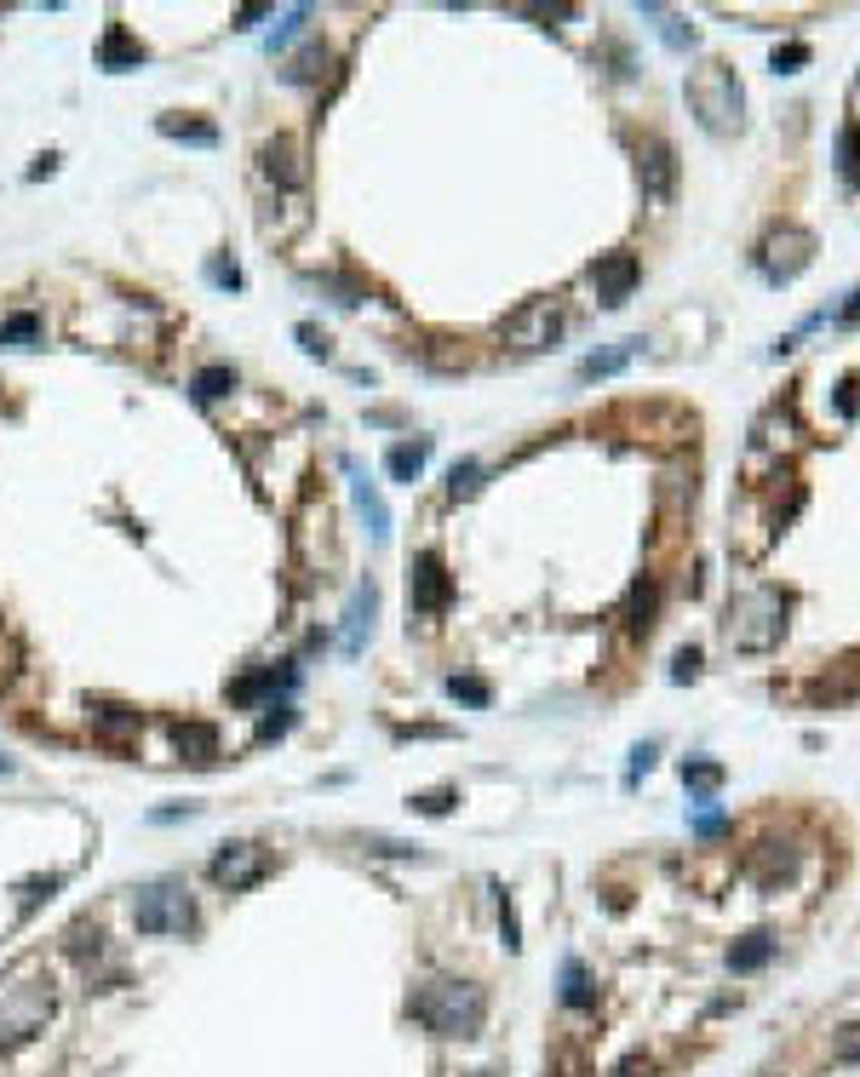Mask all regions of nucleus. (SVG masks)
Listing matches in <instances>:
<instances>
[{
    "label": "nucleus",
    "instance_id": "nucleus-1",
    "mask_svg": "<svg viewBox=\"0 0 860 1077\" xmlns=\"http://www.w3.org/2000/svg\"><path fill=\"white\" fill-rule=\"evenodd\" d=\"M408 1009H413L419 1026L436 1031V1038H476L488 1021V998H483V986H471V980H425L413 991Z\"/></svg>",
    "mask_w": 860,
    "mask_h": 1077
},
{
    "label": "nucleus",
    "instance_id": "nucleus-2",
    "mask_svg": "<svg viewBox=\"0 0 860 1077\" xmlns=\"http://www.w3.org/2000/svg\"><path fill=\"white\" fill-rule=\"evenodd\" d=\"M723 637L734 654H769V648H780V637H786V597L774 585H757V591L734 597Z\"/></svg>",
    "mask_w": 860,
    "mask_h": 1077
},
{
    "label": "nucleus",
    "instance_id": "nucleus-3",
    "mask_svg": "<svg viewBox=\"0 0 860 1077\" xmlns=\"http://www.w3.org/2000/svg\"><path fill=\"white\" fill-rule=\"evenodd\" d=\"M689 110L699 115V127L706 132H734L740 115H746V92H740V80L729 64H706L694 80H689Z\"/></svg>",
    "mask_w": 860,
    "mask_h": 1077
},
{
    "label": "nucleus",
    "instance_id": "nucleus-4",
    "mask_svg": "<svg viewBox=\"0 0 860 1077\" xmlns=\"http://www.w3.org/2000/svg\"><path fill=\"white\" fill-rule=\"evenodd\" d=\"M132 923H138V934H190V928H195L190 888H184V883H172V877L150 883V888H138V900H132Z\"/></svg>",
    "mask_w": 860,
    "mask_h": 1077
},
{
    "label": "nucleus",
    "instance_id": "nucleus-5",
    "mask_svg": "<svg viewBox=\"0 0 860 1077\" xmlns=\"http://www.w3.org/2000/svg\"><path fill=\"white\" fill-rule=\"evenodd\" d=\"M52 1021V986H29V980H12L0 991V1049H17L29 1043L35 1031Z\"/></svg>",
    "mask_w": 860,
    "mask_h": 1077
},
{
    "label": "nucleus",
    "instance_id": "nucleus-6",
    "mask_svg": "<svg viewBox=\"0 0 860 1077\" xmlns=\"http://www.w3.org/2000/svg\"><path fill=\"white\" fill-rule=\"evenodd\" d=\"M809 258H814V235L797 230V223H780V230L763 235V247H757V264H763V275L774 287H786V281L804 275Z\"/></svg>",
    "mask_w": 860,
    "mask_h": 1077
},
{
    "label": "nucleus",
    "instance_id": "nucleus-7",
    "mask_svg": "<svg viewBox=\"0 0 860 1077\" xmlns=\"http://www.w3.org/2000/svg\"><path fill=\"white\" fill-rule=\"evenodd\" d=\"M207 871H213V883H218V888L242 894V888H253V883L270 871V855H265L258 843H224V848L213 855V866H207Z\"/></svg>",
    "mask_w": 860,
    "mask_h": 1077
},
{
    "label": "nucleus",
    "instance_id": "nucleus-8",
    "mask_svg": "<svg viewBox=\"0 0 860 1077\" xmlns=\"http://www.w3.org/2000/svg\"><path fill=\"white\" fill-rule=\"evenodd\" d=\"M448 597H453V585H448L442 556H436V551H419V556H413V574H408V602H413V614H442Z\"/></svg>",
    "mask_w": 860,
    "mask_h": 1077
},
{
    "label": "nucleus",
    "instance_id": "nucleus-9",
    "mask_svg": "<svg viewBox=\"0 0 860 1077\" xmlns=\"http://www.w3.org/2000/svg\"><path fill=\"white\" fill-rule=\"evenodd\" d=\"M556 328H563L556 310L545 298H534V304H523V310H511L499 333H505V344H516V350H545V344L556 338Z\"/></svg>",
    "mask_w": 860,
    "mask_h": 1077
},
{
    "label": "nucleus",
    "instance_id": "nucleus-10",
    "mask_svg": "<svg viewBox=\"0 0 860 1077\" xmlns=\"http://www.w3.org/2000/svg\"><path fill=\"white\" fill-rule=\"evenodd\" d=\"M637 275H643V270H637V258H631V253H608V258H596V264H591V287H596V298H603L608 310L631 298Z\"/></svg>",
    "mask_w": 860,
    "mask_h": 1077
},
{
    "label": "nucleus",
    "instance_id": "nucleus-11",
    "mask_svg": "<svg viewBox=\"0 0 860 1077\" xmlns=\"http://www.w3.org/2000/svg\"><path fill=\"white\" fill-rule=\"evenodd\" d=\"M637 172H643V195L654 201V207H666V201L677 195V155L671 144H643V161H637Z\"/></svg>",
    "mask_w": 860,
    "mask_h": 1077
},
{
    "label": "nucleus",
    "instance_id": "nucleus-12",
    "mask_svg": "<svg viewBox=\"0 0 860 1077\" xmlns=\"http://www.w3.org/2000/svg\"><path fill=\"white\" fill-rule=\"evenodd\" d=\"M373 602H378L373 585H356V597L345 607V631H338V648H345V654H362V642L373 631Z\"/></svg>",
    "mask_w": 860,
    "mask_h": 1077
},
{
    "label": "nucleus",
    "instance_id": "nucleus-13",
    "mask_svg": "<svg viewBox=\"0 0 860 1077\" xmlns=\"http://www.w3.org/2000/svg\"><path fill=\"white\" fill-rule=\"evenodd\" d=\"M345 471H350V482H356V504H362V516H368L373 544H385V539H390V511H385V499H378V487L368 482V471H362L356 459H345Z\"/></svg>",
    "mask_w": 860,
    "mask_h": 1077
},
{
    "label": "nucleus",
    "instance_id": "nucleus-14",
    "mask_svg": "<svg viewBox=\"0 0 860 1077\" xmlns=\"http://www.w3.org/2000/svg\"><path fill=\"white\" fill-rule=\"evenodd\" d=\"M87 722H92V734H104V740H127V734H138V710L132 705H121V700H92L87 705Z\"/></svg>",
    "mask_w": 860,
    "mask_h": 1077
},
{
    "label": "nucleus",
    "instance_id": "nucleus-15",
    "mask_svg": "<svg viewBox=\"0 0 860 1077\" xmlns=\"http://www.w3.org/2000/svg\"><path fill=\"white\" fill-rule=\"evenodd\" d=\"M265 172H270L282 190H298V184H305V155H298L293 138H270V144H265Z\"/></svg>",
    "mask_w": 860,
    "mask_h": 1077
},
{
    "label": "nucleus",
    "instance_id": "nucleus-16",
    "mask_svg": "<svg viewBox=\"0 0 860 1077\" xmlns=\"http://www.w3.org/2000/svg\"><path fill=\"white\" fill-rule=\"evenodd\" d=\"M792 871H797V848H786V843H763V855H752V877L763 888L786 883Z\"/></svg>",
    "mask_w": 860,
    "mask_h": 1077
},
{
    "label": "nucleus",
    "instance_id": "nucleus-17",
    "mask_svg": "<svg viewBox=\"0 0 860 1077\" xmlns=\"http://www.w3.org/2000/svg\"><path fill=\"white\" fill-rule=\"evenodd\" d=\"M162 138H178V144H195V150H213L218 144V127L213 120H190V115H162L155 120Z\"/></svg>",
    "mask_w": 860,
    "mask_h": 1077
},
{
    "label": "nucleus",
    "instance_id": "nucleus-18",
    "mask_svg": "<svg viewBox=\"0 0 860 1077\" xmlns=\"http://www.w3.org/2000/svg\"><path fill=\"white\" fill-rule=\"evenodd\" d=\"M98 64H104V69H138V64H144V47H138V40L115 24L104 35V47H98Z\"/></svg>",
    "mask_w": 860,
    "mask_h": 1077
},
{
    "label": "nucleus",
    "instance_id": "nucleus-19",
    "mask_svg": "<svg viewBox=\"0 0 860 1077\" xmlns=\"http://www.w3.org/2000/svg\"><path fill=\"white\" fill-rule=\"evenodd\" d=\"M425 459H431V441H425V436H419V441H396L390 453H385V471H390L396 482H419Z\"/></svg>",
    "mask_w": 860,
    "mask_h": 1077
},
{
    "label": "nucleus",
    "instance_id": "nucleus-20",
    "mask_svg": "<svg viewBox=\"0 0 860 1077\" xmlns=\"http://www.w3.org/2000/svg\"><path fill=\"white\" fill-rule=\"evenodd\" d=\"M0 344H7V350H29V344H41V316H35V310L0 316Z\"/></svg>",
    "mask_w": 860,
    "mask_h": 1077
},
{
    "label": "nucleus",
    "instance_id": "nucleus-21",
    "mask_svg": "<svg viewBox=\"0 0 860 1077\" xmlns=\"http://www.w3.org/2000/svg\"><path fill=\"white\" fill-rule=\"evenodd\" d=\"M637 356V338H626V344H608V350H596V356H586L579 361V379H614L626 361Z\"/></svg>",
    "mask_w": 860,
    "mask_h": 1077
},
{
    "label": "nucleus",
    "instance_id": "nucleus-22",
    "mask_svg": "<svg viewBox=\"0 0 860 1077\" xmlns=\"http://www.w3.org/2000/svg\"><path fill=\"white\" fill-rule=\"evenodd\" d=\"M172 740H178V751H184L190 762H213V751H218V734L207 722H178Z\"/></svg>",
    "mask_w": 860,
    "mask_h": 1077
},
{
    "label": "nucleus",
    "instance_id": "nucleus-23",
    "mask_svg": "<svg viewBox=\"0 0 860 1077\" xmlns=\"http://www.w3.org/2000/svg\"><path fill=\"white\" fill-rule=\"evenodd\" d=\"M287 688H293V670H258V677H247V682L230 688V700H235V705H253L258 694H287Z\"/></svg>",
    "mask_w": 860,
    "mask_h": 1077
},
{
    "label": "nucleus",
    "instance_id": "nucleus-24",
    "mask_svg": "<svg viewBox=\"0 0 860 1077\" xmlns=\"http://www.w3.org/2000/svg\"><path fill=\"white\" fill-rule=\"evenodd\" d=\"M654 607H659L654 579H637V585H631V602H626V625H631L637 637H649V625H654Z\"/></svg>",
    "mask_w": 860,
    "mask_h": 1077
},
{
    "label": "nucleus",
    "instance_id": "nucleus-25",
    "mask_svg": "<svg viewBox=\"0 0 860 1077\" xmlns=\"http://www.w3.org/2000/svg\"><path fill=\"white\" fill-rule=\"evenodd\" d=\"M774 958V934H746L734 951H729V969L734 974H752V969H763Z\"/></svg>",
    "mask_w": 860,
    "mask_h": 1077
},
{
    "label": "nucleus",
    "instance_id": "nucleus-26",
    "mask_svg": "<svg viewBox=\"0 0 860 1077\" xmlns=\"http://www.w3.org/2000/svg\"><path fill=\"white\" fill-rule=\"evenodd\" d=\"M322 64H328V47H322V40H310L305 52H293L287 64H282V80H293V87H305V80H316V75H322Z\"/></svg>",
    "mask_w": 860,
    "mask_h": 1077
},
{
    "label": "nucleus",
    "instance_id": "nucleus-27",
    "mask_svg": "<svg viewBox=\"0 0 860 1077\" xmlns=\"http://www.w3.org/2000/svg\"><path fill=\"white\" fill-rule=\"evenodd\" d=\"M837 178H844L849 190H860V127L837 132Z\"/></svg>",
    "mask_w": 860,
    "mask_h": 1077
},
{
    "label": "nucleus",
    "instance_id": "nucleus-28",
    "mask_svg": "<svg viewBox=\"0 0 860 1077\" xmlns=\"http://www.w3.org/2000/svg\"><path fill=\"white\" fill-rule=\"evenodd\" d=\"M224 390H235V368H202L190 379V396L195 401H218Z\"/></svg>",
    "mask_w": 860,
    "mask_h": 1077
},
{
    "label": "nucleus",
    "instance_id": "nucleus-29",
    "mask_svg": "<svg viewBox=\"0 0 860 1077\" xmlns=\"http://www.w3.org/2000/svg\"><path fill=\"white\" fill-rule=\"evenodd\" d=\"M591 998H596V991H591V974L579 969V958H568V963H563V1003H568V1009H586Z\"/></svg>",
    "mask_w": 860,
    "mask_h": 1077
},
{
    "label": "nucleus",
    "instance_id": "nucleus-30",
    "mask_svg": "<svg viewBox=\"0 0 860 1077\" xmlns=\"http://www.w3.org/2000/svg\"><path fill=\"white\" fill-rule=\"evenodd\" d=\"M643 17H654V29H659V40H666V47H677V52L694 47V29H683V17H671L666 7H643Z\"/></svg>",
    "mask_w": 860,
    "mask_h": 1077
},
{
    "label": "nucleus",
    "instance_id": "nucleus-31",
    "mask_svg": "<svg viewBox=\"0 0 860 1077\" xmlns=\"http://www.w3.org/2000/svg\"><path fill=\"white\" fill-rule=\"evenodd\" d=\"M683 780L699 791V803H711V791L723 785V762H699V757H689V762H683Z\"/></svg>",
    "mask_w": 860,
    "mask_h": 1077
},
{
    "label": "nucleus",
    "instance_id": "nucleus-32",
    "mask_svg": "<svg viewBox=\"0 0 860 1077\" xmlns=\"http://www.w3.org/2000/svg\"><path fill=\"white\" fill-rule=\"evenodd\" d=\"M476 487H483V464H476V459H459L453 471H448V493H453V499H471Z\"/></svg>",
    "mask_w": 860,
    "mask_h": 1077
},
{
    "label": "nucleus",
    "instance_id": "nucleus-33",
    "mask_svg": "<svg viewBox=\"0 0 860 1077\" xmlns=\"http://www.w3.org/2000/svg\"><path fill=\"white\" fill-rule=\"evenodd\" d=\"M305 24H310V7H293V12H282V24L270 29V52H275V47H287V40H293L298 29H305Z\"/></svg>",
    "mask_w": 860,
    "mask_h": 1077
},
{
    "label": "nucleus",
    "instance_id": "nucleus-34",
    "mask_svg": "<svg viewBox=\"0 0 860 1077\" xmlns=\"http://www.w3.org/2000/svg\"><path fill=\"white\" fill-rule=\"evenodd\" d=\"M448 700H465V705H488V682H476V677H448Z\"/></svg>",
    "mask_w": 860,
    "mask_h": 1077
},
{
    "label": "nucleus",
    "instance_id": "nucleus-35",
    "mask_svg": "<svg viewBox=\"0 0 860 1077\" xmlns=\"http://www.w3.org/2000/svg\"><path fill=\"white\" fill-rule=\"evenodd\" d=\"M207 281H213V287H242V264H235V258H213L207 264Z\"/></svg>",
    "mask_w": 860,
    "mask_h": 1077
},
{
    "label": "nucleus",
    "instance_id": "nucleus-36",
    "mask_svg": "<svg viewBox=\"0 0 860 1077\" xmlns=\"http://www.w3.org/2000/svg\"><path fill=\"white\" fill-rule=\"evenodd\" d=\"M804 64H809V47H804V40H792V47L774 52V75H792V69H804Z\"/></svg>",
    "mask_w": 860,
    "mask_h": 1077
},
{
    "label": "nucleus",
    "instance_id": "nucleus-37",
    "mask_svg": "<svg viewBox=\"0 0 860 1077\" xmlns=\"http://www.w3.org/2000/svg\"><path fill=\"white\" fill-rule=\"evenodd\" d=\"M316 287H328L333 304H345V310H356V304H362V287H350V281H338V275H322Z\"/></svg>",
    "mask_w": 860,
    "mask_h": 1077
},
{
    "label": "nucleus",
    "instance_id": "nucleus-38",
    "mask_svg": "<svg viewBox=\"0 0 860 1077\" xmlns=\"http://www.w3.org/2000/svg\"><path fill=\"white\" fill-rule=\"evenodd\" d=\"M413 808H419V815H448V808H453V791H419Z\"/></svg>",
    "mask_w": 860,
    "mask_h": 1077
},
{
    "label": "nucleus",
    "instance_id": "nucleus-39",
    "mask_svg": "<svg viewBox=\"0 0 860 1077\" xmlns=\"http://www.w3.org/2000/svg\"><path fill=\"white\" fill-rule=\"evenodd\" d=\"M832 1054H837V1061H860V1026H844V1031H837V1038H832Z\"/></svg>",
    "mask_w": 860,
    "mask_h": 1077
},
{
    "label": "nucleus",
    "instance_id": "nucleus-40",
    "mask_svg": "<svg viewBox=\"0 0 860 1077\" xmlns=\"http://www.w3.org/2000/svg\"><path fill=\"white\" fill-rule=\"evenodd\" d=\"M694 677H699V648H683L671 659V682H694Z\"/></svg>",
    "mask_w": 860,
    "mask_h": 1077
},
{
    "label": "nucleus",
    "instance_id": "nucleus-41",
    "mask_svg": "<svg viewBox=\"0 0 860 1077\" xmlns=\"http://www.w3.org/2000/svg\"><path fill=\"white\" fill-rule=\"evenodd\" d=\"M287 728H293V710H287V705H275L270 717H265V728H258V740H282Z\"/></svg>",
    "mask_w": 860,
    "mask_h": 1077
},
{
    "label": "nucleus",
    "instance_id": "nucleus-42",
    "mask_svg": "<svg viewBox=\"0 0 860 1077\" xmlns=\"http://www.w3.org/2000/svg\"><path fill=\"white\" fill-rule=\"evenodd\" d=\"M52 894H57V877H29V883H24V911L41 906V900H52Z\"/></svg>",
    "mask_w": 860,
    "mask_h": 1077
},
{
    "label": "nucleus",
    "instance_id": "nucleus-43",
    "mask_svg": "<svg viewBox=\"0 0 860 1077\" xmlns=\"http://www.w3.org/2000/svg\"><path fill=\"white\" fill-rule=\"evenodd\" d=\"M293 338H298V344H305V356H328V338H322V333H316V328H310V321H298V328H293Z\"/></svg>",
    "mask_w": 860,
    "mask_h": 1077
},
{
    "label": "nucleus",
    "instance_id": "nucleus-44",
    "mask_svg": "<svg viewBox=\"0 0 860 1077\" xmlns=\"http://www.w3.org/2000/svg\"><path fill=\"white\" fill-rule=\"evenodd\" d=\"M499 928H505V946L516 951L523 940H516V906H511V894H499Z\"/></svg>",
    "mask_w": 860,
    "mask_h": 1077
},
{
    "label": "nucleus",
    "instance_id": "nucleus-45",
    "mask_svg": "<svg viewBox=\"0 0 860 1077\" xmlns=\"http://www.w3.org/2000/svg\"><path fill=\"white\" fill-rule=\"evenodd\" d=\"M694 831H699V837H717V831H723V808H699V815H694Z\"/></svg>",
    "mask_w": 860,
    "mask_h": 1077
},
{
    "label": "nucleus",
    "instance_id": "nucleus-46",
    "mask_svg": "<svg viewBox=\"0 0 860 1077\" xmlns=\"http://www.w3.org/2000/svg\"><path fill=\"white\" fill-rule=\"evenodd\" d=\"M837 413H860V379L837 384Z\"/></svg>",
    "mask_w": 860,
    "mask_h": 1077
},
{
    "label": "nucleus",
    "instance_id": "nucleus-47",
    "mask_svg": "<svg viewBox=\"0 0 860 1077\" xmlns=\"http://www.w3.org/2000/svg\"><path fill=\"white\" fill-rule=\"evenodd\" d=\"M654 751H659V745H654V740H649V745H637V751H631V780H637V774H649V768H654Z\"/></svg>",
    "mask_w": 860,
    "mask_h": 1077
},
{
    "label": "nucleus",
    "instance_id": "nucleus-48",
    "mask_svg": "<svg viewBox=\"0 0 860 1077\" xmlns=\"http://www.w3.org/2000/svg\"><path fill=\"white\" fill-rule=\"evenodd\" d=\"M837 328H860V293H849V304L837 310Z\"/></svg>",
    "mask_w": 860,
    "mask_h": 1077
},
{
    "label": "nucleus",
    "instance_id": "nucleus-49",
    "mask_svg": "<svg viewBox=\"0 0 860 1077\" xmlns=\"http://www.w3.org/2000/svg\"><path fill=\"white\" fill-rule=\"evenodd\" d=\"M614 1077H649V1061H643V1054H631V1061H619Z\"/></svg>",
    "mask_w": 860,
    "mask_h": 1077
},
{
    "label": "nucleus",
    "instance_id": "nucleus-50",
    "mask_svg": "<svg viewBox=\"0 0 860 1077\" xmlns=\"http://www.w3.org/2000/svg\"><path fill=\"white\" fill-rule=\"evenodd\" d=\"M0 774H12V757H0Z\"/></svg>",
    "mask_w": 860,
    "mask_h": 1077
},
{
    "label": "nucleus",
    "instance_id": "nucleus-51",
    "mask_svg": "<svg viewBox=\"0 0 860 1077\" xmlns=\"http://www.w3.org/2000/svg\"><path fill=\"white\" fill-rule=\"evenodd\" d=\"M471 1077H493V1072H471Z\"/></svg>",
    "mask_w": 860,
    "mask_h": 1077
}]
</instances>
